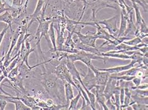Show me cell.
<instances>
[{"instance_id": "5bb4252c", "label": "cell", "mask_w": 148, "mask_h": 110, "mask_svg": "<svg viewBox=\"0 0 148 110\" xmlns=\"http://www.w3.org/2000/svg\"><path fill=\"white\" fill-rule=\"evenodd\" d=\"M63 84L64 85V92H65V98L66 100V104L69 105V101H71L74 97H75L72 85H71L67 81H64Z\"/></svg>"}, {"instance_id": "f1b7e54d", "label": "cell", "mask_w": 148, "mask_h": 110, "mask_svg": "<svg viewBox=\"0 0 148 110\" xmlns=\"http://www.w3.org/2000/svg\"><path fill=\"white\" fill-rule=\"evenodd\" d=\"M28 2H29V0H26L25 1V7H26V8H27V6H28Z\"/></svg>"}, {"instance_id": "7402d4cb", "label": "cell", "mask_w": 148, "mask_h": 110, "mask_svg": "<svg viewBox=\"0 0 148 110\" xmlns=\"http://www.w3.org/2000/svg\"><path fill=\"white\" fill-rule=\"evenodd\" d=\"M132 109H147L148 106L147 105L140 104V103H133L130 105Z\"/></svg>"}, {"instance_id": "cb8c5ba5", "label": "cell", "mask_w": 148, "mask_h": 110, "mask_svg": "<svg viewBox=\"0 0 148 110\" xmlns=\"http://www.w3.org/2000/svg\"><path fill=\"white\" fill-rule=\"evenodd\" d=\"M132 84H134V87H137L139 85H141V81H142V78L138 77H134L133 79L132 80Z\"/></svg>"}, {"instance_id": "5b68a950", "label": "cell", "mask_w": 148, "mask_h": 110, "mask_svg": "<svg viewBox=\"0 0 148 110\" xmlns=\"http://www.w3.org/2000/svg\"><path fill=\"white\" fill-rule=\"evenodd\" d=\"M74 34L77 35L80 42L82 43V44L93 47V48H96V41L97 40V39L93 36L89 31L87 32V33L86 34H83L81 33V30H79L74 32Z\"/></svg>"}, {"instance_id": "6da1fadb", "label": "cell", "mask_w": 148, "mask_h": 110, "mask_svg": "<svg viewBox=\"0 0 148 110\" xmlns=\"http://www.w3.org/2000/svg\"><path fill=\"white\" fill-rule=\"evenodd\" d=\"M67 58L73 62L81 61L84 65H86L88 68L91 69L94 72V73H95L98 70V69L95 67L94 65H92V60H103L105 63L107 57L99 56H98V55L79 50L78 52H77L76 53L68 54L67 56Z\"/></svg>"}, {"instance_id": "484cf974", "label": "cell", "mask_w": 148, "mask_h": 110, "mask_svg": "<svg viewBox=\"0 0 148 110\" xmlns=\"http://www.w3.org/2000/svg\"><path fill=\"white\" fill-rule=\"evenodd\" d=\"M8 101L5 100H0V109L3 110L5 109L6 107Z\"/></svg>"}, {"instance_id": "30bf717a", "label": "cell", "mask_w": 148, "mask_h": 110, "mask_svg": "<svg viewBox=\"0 0 148 110\" xmlns=\"http://www.w3.org/2000/svg\"><path fill=\"white\" fill-rule=\"evenodd\" d=\"M128 14L126 13L125 9L121 10V22L120 27L119 28V33L117 37H123L127 27V17Z\"/></svg>"}, {"instance_id": "8992f818", "label": "cell", "mask_w": 148, "mask_h": 110, "mask_svg": "<svg viewBox=\"0 0 148 110\" xmlns=\"http://www.w3.org/2000/svg\"><path fill=\"white\" fill-rule=\"evenodd\" d=\"M82 81L84 86L88 90H91L95 88L96 85V77L94 72L92 70L88 67V72L82 78Z\"/></svg>"}, {"instance_id": "3957f363", "label": "cell", "mask_w": 148, "mask_h": 110, "mask_svg": "<svg viewBox=\"0 0 148 110\" xmlns=\"http://www.w3.org/2000/svg\"><path fill=\"white\" fill-rule=\"evenodd\" d=\"M119 18V16L116 15L108 19H103L102 21H96V22L97 24L103 26L104 28L106 29L108 32L112 36L117 37L119 33V28L118 27Z\"/></svg>"}, {"instance_id": "277c9868", "label": "cell", "mask_w": 148, "mask_h": 110, "mask_svg": "<svg viewBox=\"0 0 148 110\" xmlns=\"http://www.w3.org/2000/svg\"><path fill=\"white\" fill-rule=\"evenodd\" d=\"M133 11H132L127 15V27L123 37H126L132 39V36L137 37L139 34V31L136 27L133 21Z\"/></svg>"}, {"instance_id": "ac0fdd59", "label": "cell", "mask_w": 148, "mask_h": 110, "mask_svg": "<svg viewBox=\"0 0 148 110\" xmlns=\"http://www.w3.org/2000/svg\"><path fill=\"white\" fill-rule=\"evenodd\" d=\"M81 96H82V94H81L80 91H78V94H77V96L74 97L73 99L69 101L68 109H77V103H78Z\"/></svg>"}, {"instance_id": "2e32d148", "label": "cell", "mask_w": 148, "mask_h": 110, "mask_svg": "<svg viewBox=\"0 0 148 110\" xmlns=\"http://www.w3.org/2000/svg\"><path fill=\"white\" fill-rule=\"evenodd\" d=\"M99 56H102L104 57H111V58H120V59H131L130 56H127L124 53H108V52H104L101 53Z\"/></svg>"}, {"instance_id": "d6986e66", "label": "cell", "mask_w": 148, "mask_h": 110, "mask_svg": "<svg viewBox=\"0 0 148 110\" xmlns=\"http://www.w3.org/2000/svg\"><path fill=\"white\" fill-rule=\"evenodd\" d=\"M73 33L68 32V36H67V37H66V39H65V41H64V45L68 47V48H70L76 49L75 48L76 44L73 41Z\"/></svg>"}, {"instance_id": "ba28073f", "label": "cell", "mask_w": 148, "mask_h": 110, "mask_svg": "<svg viewBox=\"0 0 148 110\" xmlns=\"http://www.w3.org/2000/svg\"><path fill=\"white\" fill-rule=\"evenodd\" d=\"M45 3V0H38L37 5H36V8H35L34 11L32 15L29 16L30 20H29V22L28 24V29L29 28V27L32 26V24L34 22L36 21L37 18L40 16Z\"/></svg>"}, {"instance_id": "9a60e30c", "label": "cell", "mask_w": 148, "mask_h": 110, "mask_svg": "<svg viewBox=\"0 0 148 110\" xmlns=\"http://www.w3.org/2000/svg\"><path fill=\"white\" fill-rule=\"evenodd\" d=\"M48 36L51 41V42L52 45L53 47L54 52H56V51H57L56 38L55 32H54V22H51L49 24V28L48 30Z\"/></svg>"}, {"instance_id": "44dd1931", "label": "cell", "mask_w": 148, "mask_h": 110, "mask_svg": "<svg viewBox=\"0 0 148 110\" xmlns=\"http://www.w3.org/2000/svg\"><path fill=\"white\" fill-rule=\"evenodd\" d=\"M19 73V66L17 65L14 68H13L12 70H11L8 73V76L7 78H8L9 80L12 79V78H16L18 76V75Z\"/></svg>"}, {"instance_id": "4316f807", "label": "cell", "mask_w": 148, "mask_h": 110, "mask_svg": "<svg viewBox=\"0 0 148 110\" xmlns=\"http://www.w3.org/2000/svg\"><path fill=\"white\" fill-rule=\"evenodd\" d=\"M138 50L140 52L142 53L143 55H145L146 54H147V46L143 47V48H139Z\"/></svg>"}, {"instance_id": "9c48e42d", "label": "cell", "mask_w": 148, "mask_h": 110, "mask_svg": "<svg viewBox=\"0 0 148 110\" xmlns=\"http://www.w3.org/2000/svg\"><path fill=\"white\" fill-rule=\"evenodd\" d=\"M95 74L96 77V85L106 86L109 80V78H110V73H108V72L101 71V70H98L95 73Z\"/></svg>"}, {"instance_id": "4fadbf2b", "label": "cell", "mask_w": 148, "mask_h": 110, "mask_svg": "<svg viewBox=\"0 0 148 110\" xmlns=\"http://www.w3.org/2000/svg\"><path fill=\"white\" fill-rule=\"evenodd\" d=\"M0 22H3L10 26L11 32L13 33L12 24L13 22V18L8 11H6L3 13L0 14Z\"/></svg>"}, {"instance_id": "d4e9b609", "label": "cell", "mask_w": 148, "mask_h": 110, "mask_svg": "<svg viewBox=\"0 0 148 110\" xmlns=\"http://www.w3.org/2000/svg\"><path fill=\"white\" fill-rule=\"evenodd\" d=\"M81 98H83V105H82V107L79 109H92L90 106L87 104L86 101L84 98L83 96H81Z\"/></svg>"}, {"instance_id": "83f0119b", "label": "cell", "mask_w": 148, "mask_h": 110, "mask_svg": "<svg viewBox=\"0 0 148 110\" xmlns=\"http://www.w3.org/2000/svg\"><path fill=\"white\" fill-rule=\"evenodd\" d=\"M6 77H5V76L3 74V75H0V84H1V83L2 82V81L5 79Z\"/></svg>"}, {"instance_id": "ffe728a7", "label": "cell", "mask_w": 148, "mask_h": 110, "mask_svg": "<svg viewBox=\"0 0 148 110\" xmlns=\"http://www.w3.org/2000/svg\"><path fill=\"white\" fill-rule=\"evenodd\" d=\"M143 42L142 39L139 37H135L134 38H132L127 41H124L123 42L127 45L130 46H137L140 43Z\"/></svg>"}, {"instance_id": "7c38bea8", "label": "cell", "mask_w": 148, "mask_h": 110, "mask_svg": "<svg viewBox=\"0 0 148 110\" xmlns=\"http://www.w3.org/2000/svg\"><path fill=\"white\" fill-rule=\"evenodd\" d=\"M42 84L44 86L45 89L49 93L51 91L54 92V88H56V82L54 78L49 77H45L42 81Z\"/></svg>"}, {"instance_id": "603a6c76", "label": "cell", "mask_w": 148, "mask_h": 110, "mask_svg": "<svg viewBox=\"0 0 148 110\" xmlns=\"http://www.w3.org/2000/svg\"><path fill=\"white\" fill-rule=\"evenodd\" d=\"M10 29V26H6L5 27H4V29H3V31L1 32V33H0V45H1V42L3 41V39L4 38V37H5V34L7 32V31L8 30ZM3 61L1 60V58H0V64H3Z\"/></svg>"}, {"instance_id": "7a4b0ae2", "label": "cell", "mask_w": 148, "mask_h": 110, "mask_svg": "<svg viewBox=\"0 0 148 110\" xmlns=\"http://www.w3.org/2000/svg\"><path fill=\"white\" fill-rule=\"evenodd\" d=\"M66 60L65 61L62 60L56 67L55 69H54V72L55 73L57 78L60 79L62 81H67L73 86H75L76 88H77V86L73 81L71 75L66 65Z\"/></svg>"}, {"instance_id": "8fae6325", "label": "cell", "mask_w": 148, "mask_h": 110, "mask_svg": "<svg viewBox=\"0 0 148 110\" xmlns=\"http://www.w3.org/2000/svg\"><path fill=\"white\" fill-rule=\"evenodd\" d=\"M75 48L78 50L85 51V52H87L89 53L98 55V56H99L101 54L99 48H97V47H96V48H93V47H91V46H89L87 45L83 44L81 42L78 43V44H76Z\"/></svg>"}, {"instance_id": "e0dca14e", "label": "cell", "mask_w": 148, "mask_h": 110, "mask_svg": "<svg viewBox=\"0 0 148 110\" xmlns=\"http://www.w3.org/2000/svg\"><path fill=\"white\" fill-rule=\"evenodd\" d=\"M8 103H13L15 105V109L16 110H31L29 107L26 106L22 101L18 99H15V98H11L7 100Z\"/></svg>"}, {"instance_id": "52a82bcc", "label": "cell", "mask_w": 148, "mask_h": 110, "mask_svg": "<svg viewBox=\"0 0 148 110\" xmlns=\"http://www.w3.org/2000/svg\"><path fill=\"white\" fill-rule=\"evenodd\" d=\"M138 64L137 62L135 60H131V62L129 64L126 65H122V66H118V67H111V68H108V69H99L97 68L98 70H101V71H105L108 72L110 74L112 73H118L119 72H121L123 71H125L128 69H130L133 67L135 66V64Z\"/></svg>"}]
</instances>
